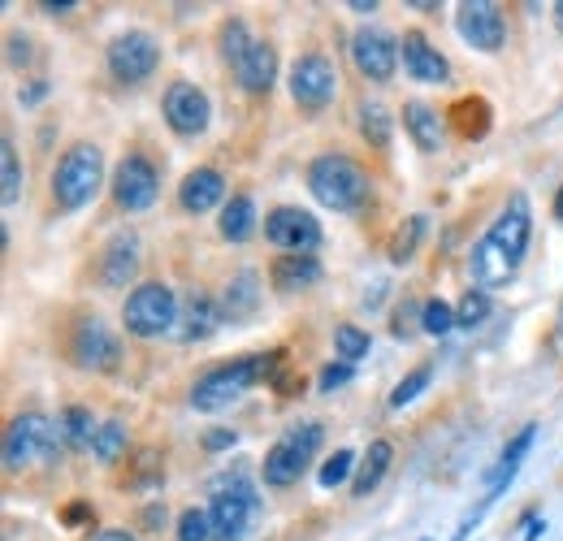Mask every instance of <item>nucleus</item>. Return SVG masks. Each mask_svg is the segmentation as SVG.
Here are the masks:
<instances>
[{"label":"nucleus","instance_id":"obj_1","mask_svg":"<svg viewBox=\"0 0 563 541\" xmlns=\"http://www.w3.org/2000/svg\"><path fill=\"white\" fill-rule=\"evenodd\" d=\"M278 364H282V351H269V355H243V360H234V364L209 368V373L191 386V407H196V411H221V407L239 404L261 377H274Z\"/></svg>","mask_w":563,"mask_h":541},{"label":"nucleus","instance_id":"obj_2","mask_svg":"<svg viewBox=\"0 0 563 541\" xmlns=\"http://www.w3.org/2000/svg\"><path fill=\"white\" fill-rule=\"evenodd\" d=\"M308 191L334 212H355L368 200V174L343 152H325L308 165Z\"/></svg>","mask_w":563,"mask_h":541},{"label":"nucleus","instance_id":"obj_3","mask_svg":"<svg viewBox=\"0 0 563 541\" xmlns=\"http://www.w3.org/2000/svg\"><path fill=\"white\" fill-rule=\"evenodd\" d=\"M104 183V152L96 143H74L70 152L57 161V174H53V200L62 203L66 212L82 208V203L96 200Z\"/></svg>","mask_w":563,"mask_h":541},{"label":"nucleus","instance_id":"obj_4","mask_svg":"<svg viewBox=\"0 0 563 541\" xmlns=\"http://www.w3.org/2000/svg\"><path fill=\"white\" fill-rule=\"evenodd\" d=\"M122 321H126V330L135 339H165V334L178 330L183 312H178V299H174V290L165 281H143L126 295Z\"/></svg>","mask_w":563,"mask_h":541},{"label":"nucleus","instance_id":"obj_5","mask_svg":"<svg viewBox=\"0 0 563 541\" xmlns=\"http://www.w3.org/2000/svg\"><path fill=\"white\" fill-rule=\"evenodd\" d=\"M321 438H325V433H321V424H317V420L290 424L278 442L265 451V464H261L265 485H290V481H299L303 468H308V460L321 451Z\"/></svg>","mask_w":563,"mask_h":541},{"label":"nucleus","instance_id":"obj_6","mask_svg":"<svg viewBox=\"0 0 563 541\" xmlns=\"http://www.w3.org/2000/svg\"><path fill=\"white\" fill-rule=\"evenodd\" d=\"M62 442V424L40 416V411H22L13 416L9 433H4V468L18 473V468H31L35 460H48Z\"/></svg>","mask_w":563,"mask_h":541},{"label":"nucleus","instance_id":"obj_7","mask_svg":"<svg viewBox=\"0 0 563 541\" xmlns=\"http://www.w3.org/2000/svg\"><path fill=\"white\" fill-rule=\"evenodd\" d=\"M212 541H243L256 520H261V494L247 485V481H234L225 485L217 498H212Z\"/></svg>","mask_w":563,"mask_h":541},{"label":"nucleus","instance_id":"obj_8","mask_svg":"<svg viewBox=\"0 0 563 541\" xmlns=\"http://www.w3.org/2000/svg\"><path fill=\"white\" fill-rule=\"evenodd\" d=\"M339 96V69L325 53H303L295 66H290V100L308 113H321L330 109Z\"/></svg>","mask_w":563,"mask_h":541},{"label":"nucleus","instance_id":"obj_9","mask_svg":"<svg viewBox=\"0 0 563 541\" xmlns=\"http://www.w3.org/2000/svg\"><path fill=\"white\" fill-rule=\"evenodd\" d=\"M70 360L78 368H87V373H109V368L122 364V342H118V334H113L104 321L87 317V321L74 325Z\"/></svg>","mask_w":563,"mask_h":541},{"label":"nucleus","instance_id":"obj_10","mask_svg":"<svg viewBox=\"0 0 563 541\" xmlns=\"http://www.w3.org/2000/svg\"><path fill=\"white\" fill-rule=\"evenodd\" d=\"M265 239L282 247L286 256H312L321 247V225L303 208H274L265 217Z\"/></svg>","mask_w":563,"mask_h":541},{"label":"nucleus","instance_id":"obj_11","mask_svg":"<svg viewBox=\"0 0 563 541\" xmlns=\"http://www.w3.org/2000/svg\"><path fill=\"white\" fill-rule=\"evenodd\" d=\"M161 66V44L147 31H126L109 44V74L118 82H143Z\"/></svg>","mask_w":563,"mask_h":541},{"label":"nucleus","instance_id":"obj_12","mask_svg":"<svg viewBox=\"0 0 563 541\" xmlns=\"http://www.w3.org/2000/svg\"><path fill=\"white\" fill-rule=\"evenodd\" d=\"M161 196V178H156V165L140 156V152H131V156H122V165L113 169V200L122 203L126 212H143V208H152Z\"/></svg>","mask_w":563,"mask_h":541},{"label":"nucleus","instance_id":"obj_13","mask_svg":"<svg viewBox=\"0 0 563 541\" xmlns=\"http://www.w3.org/2000/svg\"><path fill=\"white\" fill-rule=\"evenodd\" d=\"M455 31L477 53H498L503 40H507V22H503V9L494 0H464L460 13H455Z\"/></svg>","mask_w":563,"mask_h":541},{"label":"nucleus","instance_id":"obj_14","mask_svg":"<svg viewBox=\"0 0 563 541\" xmlns=\"http://www.w3.org/2000/svg\"><path fill=\"white\" fill-rule=\"evenodd\" d=\"M209 118H212V104L196 82H174V87L165 91V122H169L174 135H183V139L205 135V131H209Z\"/></svg>","mask_w":563,"mask_h":541},{"label":"nucleus","instance_id":"obj_15","mask_svg":"<svg viewBox=\"0 0 563 541\" xmlns=\"http://www.w3.org/2000/svg\"><path fill=\"white\" fill-rule=\"evenodd\" d=\"M352 62L364 78L373 82H390L395 66H399V44L382 31H355L352 35Z\"/></svg>","mask_w":563,"mask_h":541},{"label":"nucleus","instance_id":"obj_16","mask_svg":"<svg viewBox=\"0 0 563 541\" xmlns=\"http://www.w3.org/2000/svg\"><path fill=\"white\" fill-rule=\"evenodd\" d=\"M529 234H533V217H529V200L525 196H511V203H507V212L498 217L490 225V239L494 247L511 261V265H520L525 261V252H529Z\"/></svg>","mask_w":563,"mask_h":541},{"label":"nucleus","instance_id":"obj_17","mask_svg":"<svg viewBox=\"0 0 563 541\" xmlns=\"http://www.w3.org/2000/svg\"><path fill=\"white\" fill-rule=\"evenodd\" d=\"M230 69H234V78H239L243 91L261 96V91H269V87L278 82V53H274V44L252 40V44L243 48V57H239Z\"/></svg>","mask_w":563,"mask_h":541},{"label":"nucleus","instance_id":"obj_18","mask_svg":"<svg viewBox=\"0 0 563 541\" xmlns=\"http://www.w3.org/2000/svg\"><path fill=\"white\" fill-rule=\"evenodd\" d=\"M404 69H408V78H417V82H446V78H451L446 57L424 40L421 31H408V35H404Z\"/></svg>","mask_w":563,"mask_h":541},{"label":"nucleus","instance_id":"obj_19","mask_svg":"<svg viewBox=\"0 0 563 541\" xmlns=\"http://www.w3.org/2000/svg\"><path fill=\"white\" fill-rule=\"evenodd\" d=\"M135 273H140V239H135V234H118V239L104 247V256H100V281H104L109 290H122Z\"/></svg>","mask_w":563,"mask_h":541},{"label":"nucleus","instance_id":"obj_20","mask_svg":"<svg viewBox=\"0 0 563 541\" xmlns=\"http://www.w3.org/2000/svg\"><path fill=\"white\" fill-rule=\"evenodd\" d=\"M225 321V308H217V299L196 290L187 303H183V325H178V339L183 342H205L209 334H217V325Z\"/></svg>","mask_w":563,"mask_h":541},{"label":"nucleus","instance_id":"obj_21","mask_svg":"<svg viewBox=\"0 0 563 541\" xmlns=\"http://www.w3.org/2000/svg\"><path fill=\"white\" fill-rule=\"evenodd\" d=\"M225 200V178L217 174V169H191L187 178H183V187H178V203L187 208V212H209L217 203Z\"/></svg>","mask_w":563,"mask_h":541},{"label":"nucleus","instance_id":"obj_22","mask_svg":"<svg viewBox=\"0 0 563 541\" xmlns=\"http://www.w3.org/2000/svg\"><path fill=\"white\" fill-rule=\"evenodd\" d=\"M468 269H473V281H477V290H498V286H507L511 281V273L516 265L494 247L490 239H482V243H473V256H468Z\"/></svg>","mask_w":563,"mask_h":541},{"label":"nucleus","instance_id":"obj_23","mask_svg":"<svg viewBox=\"0 0 563 541\" xmlns=\"http://www.w3.org/2000/svg\"><path fill=\"white\" fill-rule=\"evenodd\" d=\"M533 433H538V429H533V424H525V429H520V433L507 442L503 460L494 464V473H490V494H486V503H494V498H498V494L511 485V476L520 473V460L529 455V446H533Z\"/></svg>","mask_w":563,"mask_h":541},{"label":"nucleus","instance_id":"obj_24","mask_svg":"<svg viewBox=\"0 0 563 541\" xmlns=\"http://www.w3.org/2000/svg\"><path fill=\"white\" fill-rule=\"evenodd\" d=\"M321 273L325 269H321L317 256H278L274 269H269V277H274L278 290H308V286L321 281Z\"/></svg>","mask_w":563,"mask_h":541},{"label":"nucleus","instance_id":"obj_25","mask_svg":"<svg viewBox=\"0 0 563 541\" xmlns=\"http://www.w3.org/2000/svg\"><path fill=\"white\" fill-rule=\"evenodd\" d=\"M404 126H408V135H412V143L421 152H438L442 147V118H438V109H429L421 100L404 104Z\"/></svg>","mask_w":563,"mask_h":541},{"label":"nucleus","instance_id":"obj_26","mask_svg":"<svg viewBox=\"0 0 563 541\" xmlns=\"http://www.w3.org/2000/svg\"><path fill=\"white\" fill-rule=\"evenodd\" d=\"M390 460H395V446H390L386 438L368 442V455L360 460V473H355V481H352L355 498H368V494L382 485V476H386V468H390Z\"/></svg>","mask_w":563,"mask_h":541},{"label":"nucleus","instance_id":"obj_27","mask_svg":"<svg viewBox=\"0 0 563 541\" xmlns=\"http://www.w3.org/2000/svg\"><path fill=\"white\" fill-rule=\"evenodd\" d=\"M252 230H256V203H252V196H230V203L221 208V234L230 243H243V239H252Z\"/></svg>","mask_w":563,"mask_h":541},{"label":"nucleus","instance_id":"obj_28","mask_svg":"<svg viewBox=\"0 0 563 541\" xmlns=\"http://www.w3.org/2000/svg\"><path fill=\"white\" fill-rule=\"evenodd\" d=\"M62 442L70 446V451H91V442H96V420H91V411L87 407H66L62 411Z\"/></svg>","mask_w":563,"mask_h":541},{"label":"nucleus","instance_id":"obj_29","mask_svg":"<svg viewBox=\"0 0 563 541\" xmlns=\"http://www.w3.org/2000/svg\"><path fill=\"white\" fill-rule=\"evenodd\" d=\"M256 299H261V286H256V273L243 269L234 281H230V290H225V321H243L252 308H256Z\"/></svg>","mask_w":563,"mask_h":541},{"label":"nucleus","instance_id":"obj_30","mask_svg":"<svg viewBox=\"0 0 563 541\" xmlns=\"http://www.w3.org/2000/svg\"><path fill=\"white\" fill-rule=\"evenodd\" d=\"M126 446H131V433H126V424H122V420H104V424L96 429L91 455H96L100 464H118V460L126 455Z\"/></svg>","mask_w":563,"mask_h":541},{"label":"nucleus","instance_id":"obj_31","mask_svg":"<svg viewBox=\"0 0 563 541\" xmlns=\"http://www.w3.org/2000/svg\"><path fill=\"white\" fill-rule=\"evenodd\" d=\"M18 196H22V165H18L13 139L4 135V143H0V200H4V208H13Z\"/></svg>","mask_w":563,"mask_h":541},{"label":"nucleus","instance_id":"obj_32","mask_svg":"<svg viewBox=\"0 0 563 541\" xmlns=\"http://www.w3.org/2000/svg\"><path fill=\"white\" fill-rule=\"evenodd\" d=\"M360 131L373 147H390V113L382 104H360Z\"/></svg>","mask_w":563,"mask_h":541},{"label":"nucleus","instance_id":"obj_33","mask_svg":"<svg viewBox=\"0 0 563 541\" xmlns=\"http://www.w3.org/2000/svg\"><path fill=\"white\" fill-rule=\"evenodd\" d=\"M460 321H455V308L451 303H442V299H429L421 308V330L424 334H433V339H442V334H451Z\"/></svg>","mask_w":563,"mask_h":541},{"label":"nucleus","instance_id":"obj_34","mask_svg":"<svg viewBox=\"0 0 563 541\" xmlns=\"http://www.w3.org/2000/svg\"><path fill=\"white\" fill-rule=\"evenodd\" d=\"M252 40H256V35L247 31V22H243V18H230V22L221 26V57H225V62L234 66V62L243 57V48H247Z\"/></svg>","mask_w":563,"mask_h":541},{"label":"nucleus","instance_id":"obj_35","mask_svg":"<svg viewBox=\"0 0 563 541\" xmlns=\"http://www.w3.org/2000/svg\"><path fill=\"white\" fill-rule=\"evenodd\" d=\"M486 317H490V295H486V290H468V295L460 299V308H455V321H460L464 330H477Z\"/></svg>","mask_w":563,"mask_h":541},{"label":"nucleus","instance_id":"obj_36","mask_svg":"<svg viewBox=\"0 0 563 541\" xmlns=\"http://www.w3.org/2000/svg\"><path fill=\"white\" fill-rule=\"evenodd\" d=\"M178 541H212V516L200 507H187L178 516Z\"/></svg>","mask_w":563,"mask_h":541},{"label":"nucleus","instance_id":"obj_37","mask_svg":"<svg viewBox=\"0 0 563 541\" xmlns=\"http://www.w3.org/2000/svg\"><path fill=\"white\" fill-rule=\"evenodd\" d=\"M334 346H339V355H343L347 364H355V360H364V355H368V346H373V342H368L364 330H355V325H339V330H334Z\"/></svg>","mask_w":563,"mask_h":541},{"label":"nucleus","instance_id":"obj_38","mask_svg":"<svg viewBox=\"0 0 563 541\" xmlns=\"http://www.w3.org/2000/svg\"><path fill=\"white\" fill-rule=\"evenodd\" d=\"M429 377H433V368H429V364L412 368V373H408V377L395 386V395H390V407H408V404H412V399L421 395L424 386H429Z\"/></svg>","mask_w":563,"mask_h":541},{"label":"nucleus","instance_id":"obj_39","mask_svg":"<svg viewBox=\"0 0 563 541\" xmlns=\"http://www.w3.org/2000/svg\"><path fill=\"white\" fill-rule=\"evenodd\" d=\"M421 234H424V221H421V217H408V230H399V239H395V247H390L395 265H404V261H412V256H417Z\"/></svg>","mask_w":563,"mask_h":541},{"label":"nucleus","instance_id":"obj_40","mask_svg":"<svg viewBox=\"0 0 563 541\" xmlns=\"http://www.w3.org/2000/svg\"><path fill=\"white\" fill-rule=\"evenodd\" d=\"M355 464H360L355 451H334V460H325V468H321V485H325V489H339V485L352 476Z\"/></svg>","mask_w":563,"mask_h":541},{"label":"nucleus","instance_id":"obj_41","mask_svg":"<svg viewBox=\"0 0 563 541\" xmlns=\"http://www.w3.org/2000/svg\"><path fill=\"white\" fill-rule=\"evenodd\" d=\"M352 377H355V368L347 364V360H339V364H325V368H321V382H317V390H321V395H334V390H343Z\"/></svg>","mask_w":563,"mask_h":541},{"label":"nucleus","instance_id":"obj_42","mask_svg":"<svg viewBox=\"0 0 563 541\" xmlns=\"http://www.w3.org/2000/svg\"><path fill=\"white\" fill-rule=\"evenodd\" d=\"M417 321H421V317H417V308H412V303H404V308L395 312V334H399V339H412V334L421 330Z\"/></svg>","mask_w":563,"mask_h":541},{"label":"nucleus","instance_id":"obj_43","mask_svg":"<svg viewBox=\"0 0 563 541\" xmlns=\"http://www.w3.org/2000/svg\"><path fill=\"white\" fill-rule=\"evenodd\" d=\"M9 62H13V66H26V62H31V48H26L22 35H9Z\"/></svg>","mask_w":563,"mask_h":541},{"label":"nucleus","instance_id":"obj_44","mask_svg":"<svg viewBox=\"0 0 563 541\" xmlns=\"http://www.w3.org/2000/svg\"><path fill=\"white\" fill-rule=\"evenodd\" d=\"M205 446H209V451H225V446H234V433L217 429V433H209V438H205Z\"/></svg>","mask_w":563,"mask_h":541},{"label":"nucleus","instance_id":"obj_45","mask_svg":"<svg viewBox=\"0 0 563 541\" xmlns=\"http://www.w3.org/2000/svg\"><path fill=\"white\" fill-rule=\"evenodd\" d=\"M44 91H48V82H31L26 91H18V100L22 104H35V100H44Z\"/></svg>","mask_w":563,"mask_h":541},{"label":"nucleus","instance_id":"obj_46","mask_svg":"<svg viewBox=\"0 0 563 541\" xmlns=\"http://www.w3.org/2000/svg\"><path fill=\"white\" fill-rule=\"evenodd\" d=\"M520 525H525V541H538V525H542V520H538V511H529Z\"/></svg>","mask_w":563,"mask_h":541},{"label":"nucleus","instance_id":"obj_47","mask_svg":"<svg viewBox=\"0 0 563 541\" xmlns=\"http://www.w3.org/2000/svg\"><path fill=\"white\" fill-rule=\"evenodd\" d=\"M40 9H48V13H70V9H78L74 0H44Z\"/></svg>","mask_w":563,"mask_h":541},{"label":"nucleus","instance_id":"obj_48","mask_svg":"<svg viewBox=\"0 0 563 541\" xmlns=\"http://www.w3.org/2000/svg\"><path fill=\"white\" fill-rule=\"evenodd\" d=\"M96 541H135L131 533H118V529H109V533H100Z\"/></svg>","mask_w":563,"mask_h":541},{"label":"nucleus","instance_id":"obj_49","mask_svg":"<svg viewBox=\"0 0 563 541\" xmlns=\"http://www.w3.org/2000/svg\"><path fill=\"white\" fill-rule=\"evenodd\" d=\"M347 9H355V13H368V9H377V4H373V0H352Z\"/></svg>","mask_w":563,"mask_h":541},{"label":"nucleus","instance_id":"obj_50","mask_svg":"<svg viewBox=\"0 0 563 541\" xmlns=\"http://www.w3.org/2000/svg\"><path fill=\"white\" fill-rule=\"evenodd\" d=\"M555 217L563 221V187H560V196H555Z\"/></svg>","mask_w":563,"mask_h":541},{"label":"nucleus","instance_id":"obj_51","mask_svg":"<svg viewBox=\"0 0 563 541\" xmlns=\"http://www.w3.org/2000/svg\"><path fill=\"white\" fill-rule=\"evenodd\" d=\"M555 26H560V31H563V0H560V4H555Z\"/></svg>","mask_w":563,"mask_h":541}]
</instances>
